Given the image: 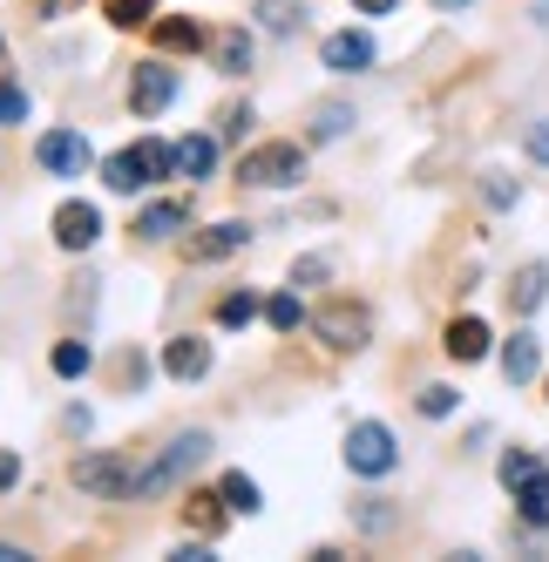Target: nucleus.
I'll return each mask as SVG.
<instances>
[{
	"instance_id": "nucleus-12",
	"label": "nucleus",
	"mask_w": 549,
	"mask_h": 562,
	"mask_svg": "<svg viewBox=\"0 0 549 562\" xmlns=\"http://www.w3.org/2000/svg\"><path fill=\"white\" fill-rule=\"evenodd\" d=\"M245 245H251V224L224 217V224H211L204 237H190V258H198V265H211V258H231V251H245Z\"/></svg>"
},
{
	"instance_id": "nucleus-24",
	"label": "nucleus",
	"mask_w": 549,
	"mask_h": 562,
	"mask_svg": "<svg viewBox=\"0 0 549 562\" xmlns=\"http://www.w3.org/2000/svg\"><path fill=\"white\" fill-rule=\"evenodd\" d=\"M346 130H352V109L346 102H320V109H312V136H320V143H333Z\"/></svg>"
},
{
	"instance_id": "nucleus-7",
	"label": "nucleus",
	"mask_w": 549,
	"mask_h": 562,
	"mask_svg": "<svg viewBox=\"0 0 549 562\" xmlns=\"http://www.w3.org/2000/svg\"><path fill=\"white\" fill-rule=\"evenodd\" d=\"M320 61H326L333 75H367V68H373V34H360V27H339V34H326Z\"/></svg>"
},
{
	"instance_id": "nucleus-20",
	"label": "nucleus",
	"mask_w": 549,
	"mask_h": 562,
	"mask_svg": "<svg viewBox=\"0 0 549 562\" xmlns=\"http://www.w3.org/2000/svg\"><path fill=\"white\" fill-rule=\"evenodd\" d=\"M48 367H55V373H61V380H82V373H89V367H96V352H89V346H82V339H61V346H55V352H48Z\"/></svg>"
},
{
	"instance_id": "nucleus-13",
	"label": "nucleus",
	"mask_w": 549,
	"mask_h": 562,
	"mask_svg": "<svg viewBox=\"0 0 549 562\" xmlns=\"http://www.w3.org/2000/svg\"><path fill=\"white\" fill-rule=\"evenodd\" d=\"M448 359H461V367H475V359H489V326H482V318H455V326H448Z\"/></svg>"
},
{
	"instance_id": "nucleus-6",
	"label": "nucleus",
	"mask_w": 549,
	"mask_h": 562,
	"mask_svg": "<svg viewBox=\"0 0 549 562\" xmlns=\"http://www.w3.org/2000/svg\"><path fill=\"white\" fill-rule=\"evenodd\" d=\"M34 156H42V170H48V177H82V170L96 164V149H89L82 130H48L42 143H34Z\"/></svg>"
},
{
	"instance_id": "nucleus-16",
	"label": "nucleus",
	"mask_w": 549,
	"mask_h": 562,
	"mask_svg": "<svg viewBox=\"0 0 549 562\" xmlns=\"http://www.w3.org/2000/svg\"><path fill=\"white\" fill-rule=\"evenodd\" d=\"M536 367H542V346H536V333H516V339L502 346V373H508V386L536 380Z\"/></svg>"
},
{
	"instance_id": "nucleus-18",
	"label": "nucleus",
	"mask_w": 549,
	"mask_h": 562,
	"mask_svg": "<svg viewBox=\"0 0 549 562\" xmlns=\"http://www.w3.org/2000/svg\"><path fill=\"white\" fill-rule=\"evenodd\" d=\"M542 299H549V265H523L516 285H508V305H516V312H536Z\"/></svg>"
},
{
	"instance_id": "nucleus-36",
	"label": "nucleus",
	"mask_w": 549,
	"mask_h": 562,
	"mask_svg": "<svg viewBox=\"0 0 549 562\" xmlns=\"http://www.w3.org/2000/svg\"><path fill=\"white\" fill-rule=\"evenodd\" d=\"M435 8H441V14H461V8H475V0H435Z\"/></svg>"
},
{
	"instance_id": "nucleus-2",
	"label": "nucleus",
	"mask_w": 549,
	"mask_h": 562,
	"mask_svg": "<svg viewBox=\"0 0 549 562\" xmlns=\"http://www.w3.org/2000/svg\"><path fill=\"white\" fill-rule=\"evenodd\" d=\"M346 468H352V474H367V481L394 474V468H401L394 434H386L380 420H352V427H346Z\"/></svg>"
},
{
	"instance_id": "nucleus-1",
	"label": "nucleus",
	"mask_w": 549,
	"mask_h": 562,
	"mask_svg": "<svg viewBox=\"0 0 549 562\" xmlns=\"http://www.w3.org/2000/svg\"><path fill=\"white\" fill-rule=\"evenodd\" d=\"M299 177H305V149L299 143H258L238 164V183H251V190H292Z\"/></svg>"
},
{
	"instance_id": "nucleus-27",
	"label": "nucleus",
	"mask_w": 549,
	"mask_h": 562,
	"mask_svg": "<svg viewBox=\"0 0 549 562\" xmlns=\"http://www.w3.org/2000/svg\"><path fill=\"white\" fill-rule=\"evenodd\" d=\"M109 21L115 27H149L156 21V0H109Z\"/></svg>"
},
{
	"instance_id": "nucleus-11",
	"label": "nucleus",
	"mask_w": 549,
	"mask_h": 562,
	"mask_svg": "<svg viewBox=\"0 0 549 562\" xmlns=\"http://www.w3.org/2000/svg\"><path fill=\"white\" fill-rule=\"evenodd\" d=\"M102 183H109L115 196H136L143 183H156V170H149V156H143V143H136V149H115L109 164H102Z\"/></svg>"
},
{
	"instance_id": "nucleus-30",
	"label": "nucleus",
	"mask_w": 549,
	"mask_h": 562,
	"mask_svg": "<svg viewBox=\"0 0 549 562\" xmlns=\"http://www.w3.org/2000/svg\"><path fill=\"white\" fill-rule=\"evenodd\" d=\"M224 495H190V521H198V529H217V521L231 515V508H217Z\"/></svg>"
},
{
	"instance_id": "nucleus-35",
	"label": "nucleus",
	"mask_w": 549,
	"mask_h": 562,
	"mask_svg": "<svg viewBox=\"0 0 549 562\" xmlns=\"http://www.w3.org/2000/svg\"><path fill=\"white\" fill-rule=\"evenodd\" d=\"M352 8H360V14H394L401 0H352Z\"/></svg>"
},
{
	"instance_id": "nucleus-26",
	"label": "nucleus",
	"mask_w": 549,
	"mask_h": 562,
	"mask_svg": "<svg viewBox=\"0 0 549 562\" xmlns=\"http://www.w3.org/2000/svg\"><path fill=\"white\" fill-rule=\"evenodd\" d=\"M258 14H265V27H271V34H292V27L305 21L299 0H258Z\"/></svg>"
},
{
	"instance_id": "nucleus-3",
	"label": "nucleus",
	"mask_w": 549,
	"mask_h": 562,
	"mask_svg": "<svg viewBox=\"0 0 549 562\" xmlns=\"http://www.w3.org/2000/svg\"><path fill=\"white\" fill-rule=\"evenodd\" d=\"M68 481H75V488H82V495H102V502H115V495H136V468L130 461H115V454H82V461H75L68 468Z\"/></svg>"
},
{
	"instance_id": "nucleus-19",
	"label": "nucleus",
	"mask_w": 549,
	"mask_h": 562,
	"mask_svg": "<svg viewBox=\"0 0 549 562\" xmlns=\"http://www.w3.org/2000/svg\"><path fill=\"white\" fill-rule=\"evenodd\" d=\"M211 164H217V143L211 136H183L177 143V170L183 177H211Z\"/></svg>"
},
{
	"instance_id": "nucleus-10",
	"label": "nucleus",
	"mask_w": 549,
	"mask_h": 562,
	"mask_svg": "<svg viewBox=\"0 0 549 562\" xmlns=\"http://www.w3.org/2000/svg\"><path fill=\"white\" fill-rule=\"evenodd\" d=\"M164 373L183 380V386H190V380H204V373H211V339H198V333L170 339V346H164Z\"/></svg>"
},
{
	"instance_id": "nucleus-4",
	"label": "nucleus",
	"mask_w": 549,
	"mask_h": 562,
	"mask_svg": "<svg viewBox=\"0 0 549 562\" xmlns=\"http://www.w3.org/2000/svg\"><path fill=\"white\" fill-rule=\"evenodd\" d=\"M204 454H211V434H204V427H190V434H177L170 448H164V461H156V468H149V474L136 481V495H156V488H170V481H183V474L198 468Z\"/></svg>"
},
{
	"instance_id": "nucleus-34",
	"label": "nucleus",
	"mask_w": 549,
	"mask_h": 562,
	"mask_svg": "<svg viewBox=\"0 0 549 562\" xmlns=\"http://www.w3.org/2000/svg\"><path fill=\"white\" fill-rule=\"evenodd\" d=\"M529 156H536V164H549V123H529Z\"/></svg>"
},
{
	"instance_id": "nucleus-17",
	"label": "nucleus",
	"mask_w": 549,
	"mask_h": 562,
	"mask_svg": "<svg viewBox=\"0 0 549 562\" xmlns=\"http://www.w3.org/2000/svg\"><path fill=\"white\" fill-rule=\"evenodd\" d=\"M183 224H190V211H183V204H149V211L136 217V231L149 237V245H164V237H177Z\"/></svg>"
},
{
	"instance_id": "nucleus-32",
	"label": "nucleus",
	"mask_w": 549,
	"mask_h": 562,
	"mask_svg": "<svg viewBox=\"0 0 549 562\" xmlns=\"http://www.w3.org/2000/svg\"><path fill=\"white\" fill-rule=\"evenodd\" d=\"M320 278H326V258H299L292 265V285H320Z\"/></svg>"
},
{
	"instance_id": "nucleus-25",
	"label": "nucleus",
	"mask_w": 549,
	"mask_h": 562,
	"mask_svg": "<svg viewBox=\"0 0 549 562\" xmlns=\"http://www.w3.org/2000/svg\"><path fill=\"white\" fill-rule=\"evenodd\" d=\"M265 318H271V333H299L305 326V305H299V292H279L265 305Z\"/></svg>"
},
{
	"instance_id": "nucleus-38",
	"label": "nucleus",
	"mask_w": 549,
	"mask_h": 562,
	"mask_svg": "<svg viewBox=\"0 0 549 562\" xmlns=\"http://www.w3.org/2000/svg\"><path fill=\"white\" fill-rule=\"evenodd\" d=\"M536 21H549V0H536Z\"/></svg>"
},
{
	"instance_id": "nucleus-14",
	"label": "nucleus",
	"mask_w": 549,
	"mask_h": 562,
	"mask_svg": "<svg viewBox=\"0 0 549 562\" xmlns=\"http://www.w3.org/2000/svg\"><path fill=\"white\" fill-rule=\"evenodd\" d=\"M149 34H156V48H211V34H204V21H183V14H164V21H149Z\"/></svg>"
},
{
	"instance_id": "nucleus-5",
	"label": "nucleus",
	"mask_w": 549,
	"mask_h": 562,
	"mask_svg": "<svg viewBox=\"0 0 549 562\" xmlns=\"http://www.w3.org/2000/svg\"><path fill=\"white\" fill-rule=\"evenodd\" d=\"M312 333H320L333 352H360V346H367V333H373V318H367V305L333 299L326 312H312Z\"/></svg>"
},
{
	"instance_id": "nucleus-28",
	"label": "nucleus",
	"mask_w": 549,
	"mask_h": 562,
	"mask_svg": "<svg viewBox=\"0 0 549 562\" xmlns=\"http://www.w3.org/2000/svg\"><path fill=\"white\" fill-rule=\"evenodd\" d=\"M251 318H258V299H251V292H231V299L217 305V326H251Z\"/></svg>"
},
{
	"instance_id": "nucleus-21",
	"label": "nucleus",
	"mask_w": 549,
	"mask_h": 562,
	"mask_svg": "<svg viewBox=\"0 0 549 562\" xmlns=\"http://www.w3.org/2000/svg\"><path fill=\"white\" fill-rule=\"evenodd\" d=\"M217 495H224V508H231V515H258V508H265L251 474H224V488H217Z\"/></svg>"
},
{
	"instance_id": "nucleus-9",
	"label": "nucleus",
	"mask_w": 549,
	"mask_h": 562,
	"mask_svg": "<svg viewBox=\"0 0 549 562\" xmlns=\"http://www.w3.org/2000/svg\"><path fill=\"white\" fill-rule=\"evenodd\" d=\"M96 237H102V211L96 204H61L55 211V245L61 251H89Z\"/></svg>"
},
{
	"instance_id": "nucleus-8",
	"label": "nucleus",
	"mask_w": 549,
	"mask_h": 562,
	"mask_svg": "<svg viewBox=\"0 0 549 562\" xmlns=\"http://www.w3.org/2000/svg\"><path fill=\"white\" fill-rule=\"evenodd\" d=\"M170 95H177V68H164V61H143V68L130 75V109H136V115L170 109Z\"/></svg>"
},
{
	"instance_id": "nucleus-31",
	"label": "nucleus",
	"mask_w": 549,
	"mask_h": 562,
	"mask_svg": "<svg viewBox=\"0 0 549 562\" xmlns=\"http://www.w3.org/2000/svg\"><path fill=\"white\" fill-rule=\"evenodd\" d=\"M0 123H27V95L14 82H0Z\"/></svg>"
},
{
	"instance_id": "nucleus-29",
	"label": "nucleus",
	"mask_w": 549,
	"mask_h": 562,
	"mask_svg": "<svg viewBox=\"0 0 549 562\" xmlns=\"http://www.w3.org/2000/svg\"><path fill=\"white\" fill-rule=\"evenodd\" d=\"M421 414L427 420H448L455 414V386H421Z\"/></svg>"
},
{
	"instance_id": "nucleus-37",
	"label": "nucleus",
	"mask_w": 549,
	"mask_h": 562,
	"mask_svg": "<svg viewBox=\"0 0 549 562\" xmlns=\"http://www.w3.org/2000/svg\"><path fill=\"white\" fill-rule=\"evenodd\" d=\"M0 562H21V549H14V542H0Z\"/></svg>"
},
{
	"instance_id": "nucleus-22",
	"label": "nucleus",
	"mask_w": 549,
	"mask_h": 562,
	"mask_svg": "<svg viewBox=\"0 0 549 562\" xmlns=\"http://www.w3.org/2000/svg\"><path fill=\"white\" fill-rule=\"evenodd\" d=\"M536 474H542V454H529V448H508V454H502V488H508V495H516L523 481H536Z\"/></svg>"
},
{
	"instance_id": "nucleus-15",
	"label": "nucleus",
	"mask_w": 549,
	"mask_h": 562,
	"mask_svg": "<svg viewBox=\"0 0 549 562\" xmlns=\"http://www.w3.org/2000/svg\"><path fill=\"white\" fill-rule=\"evenodd\" d=\"M211 61H217V75H245V68H251V34H245V27L211 34Z\"/></svg>"
},
{
	"instance_id": "nucleus-33",
	"label": "nucleus",
	"mask_w": 549,
	"mask_h": 562,
	"mask_svg": "<svg viewBox=\"0 0 549 562\" xmlns=\"http://www.w3.org/2000/svg\"><path fill=\"white\" fill-rule=\"evenodd\" d=\"M14 481H21V454H14V448H0V495H8Z\"/></svg>"
},
{
	"instance_id": "nucleus-23",
	"label": "nucleus",
	"mask_w": 549,
	"mask_h": 562,
	"mask_svg": "<svg viewBox=\"0 0 549 562\" xmlns=\"http://www.w3.org/2000/svg\"><path fill=\"white\" fill-rule=\"evenodd\" d=\"M516 502H523V515L536 521V529H549V468H542L536 481H523V488H516Z\"/></svg>"
}]
</instances>
